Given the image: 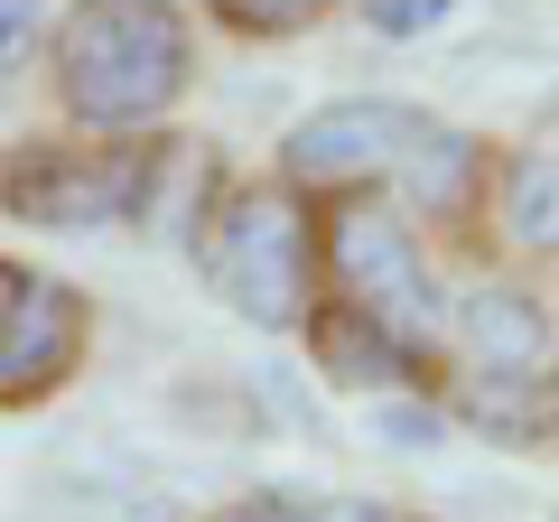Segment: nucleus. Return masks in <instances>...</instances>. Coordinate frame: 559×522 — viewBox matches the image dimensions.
Masks as SVG:
<instances>
[{
    "instance_id": "nucleus-1",
    "label": "nucleus",
    "mask_w": 559,
    "mask_h": 522,
    "mask_svg": "<svg viewBox=\"0 0 559 522\" xmlns=\"http://www.w3.org/2000/svg\"><path fill=\"white\" fill-rule=\"evenodd\" d=\"M38 66L66 131H168L205 84V28L187 0H57Z\"/></svg>"
},
{
    "instance_id": "nucleus-2",
    "label": "nucleus",
    "mask_w": 559,
    "mask_h": 522,
    "mask_svg": "<svg viewBox=\"0 0 559 522\" xmlns=\"http://www.w3.org/2000/svg\"><path fill=\"white\" fill-rule=\"evenodd\" d=\"M187 261H197L205 299H224V318L261 327V336H299L308 308L326 299L318 205L289 178H224V197L205 205Z\"/></svg>"
},
{
    "instance_id": "nucleus-3",
    "label": "nucleus",
    "mask_w": 559,
    "mask_h": 522,
    "mask_svg": "<svg viewBox=\"0 0 559 522\" xmlns=\"http://www.w3.org/2000/svg\"><path fill=\"white\" fill-rule=\"evenodd\" d=\"M318 242H326V299L382 318L401 345H419V355L448 373V299H457V281H448L439 242L419 234L392 197L318 205Z\"/></svg>"
},
{
    "instance_id": "nucleus-4",
    "label": "nucleus",
    "mask_w": 559,
    "mask_h": 522,
    "mask_svg": "<svg viewBox=\"0 0 559 522\" xmlns=\"http://www.w3.org/2000/svg\"><path fill=\"white\" fill-rule=\"evenodd\" d=\"M150 141L159 131H47V141L0 150V215L38 224V234H112L140 224V178H150Z\"/></svg>"
},
{
    "instance_id": "nucleus-5",
    "label": "nucleus",
    "mask_w": 559,
    "mask_h": 522,
    "mask_svg": "<svg viewBox=\"0 0 559 522\" xmlns=\"http://www.w3.org/2000/svg\"><path fill=\"white\" fill-rule=\"evenodd\" d=\"M429 131V112L401 94H336L318 112H299L280 131V159L271 178H289L308 205H336V197H382L401 168V150Z\"/></svg>"
},
{
    "instance_id": "nucleus-6",
    "label": "nucleus",
    "mask_w": 559,
    "mask_h": 522,
    "mask_svg": "<svg viewBox=\"0 0 559 522\" xmlns=\"http://www.w3.org/2000/svg\"><path fill=\"white\" fill-rule=\"evenodd\" d=\"M495 159H503V141L457 131V121L429 112V131L401 150V168H392L382 197L439 242V261L448 252H485V242H495V234H485V224H495Z\"/></svg>"
},
{
    "instance_id": "nucleus-7",
    "label": "nucleus",
    "mask_w": 559,
    "mask_h": 522,
    "mask_svg": "<svg viewBox=\"0 0 559 522\" xmlns=\"http://www.w3.org/2000/svg\"><path fill=\"white\" fill-rule=\"evenodd\" d=\"M559 355V318L532 289V271H476L448 299V373H495V382H540Z\"/></svg>"
},
{
    "instance_id": "nucleus-8",
    "label": "nucleus",
    "mask_w": 559,
    "mask_h": 522,
    "mask_svg": "<svg viewBox=\"0 0 559 522\" xmlns=\"http://www.w3.org/2000/svg\"><path fill=\"white\" fill-rule=\"evenodd\" d=\"M94 299H84L75 281H57V271H38L20 299V318H10V336H0V411H38L57 402L66 382L94 364Z\"/></svg>"
},
{
    "instance_id": "nucleus-9",
    "label": "nucleus",
    "mask_w": 559,
    "mask_h": 522,
    "mask_svg": "<svg viewBox=\"0 0 559 522\" xmlns=\"http://www.w3.org/2000/svg\"><path fill=\"white\" fill-rule=\"evenodd\" d=\"M299 345H308V364H318V382H336V392H439V364L419 355V345H401L382 318H364V308H345V299H318L308 308V327H299Z\"/></svg>"
},
{
    "instance_id": "nucleus-10",
    "label": "nucleus",
    "mask_w": 559,
    "mask_h": 522,
    "mask_svg": "<svg viewBox=\"0 0 559 522\" xmlns=\"http://www.w3.org/2000/svg\"><path fill=\"white\" fill-rule=\"evenodd\" d=\"M485 234L522 261V271H550L559 261V150L550 141H503L495 159V224Z\"/></svg>"
},
{
    "instance_id": "nucleus-11",
    "label": "nucleus",
    "mask_w": 559,
    "mask_h": 522,
    "mask_svg": "<svg viewBox=\"0 0 559 522\" xmlns=\"http://www.w3.org/2000/svg\"><path fill=\"white\" fill-rule=\"evenodd\" d=\"M187 10H197V28H215L234 47H299L326 20H345L355 0H187Z\"/></svg>"
},
{
    "instance_id": "nucleus-12",
    "label": "nucleus",
    "mask_w": 559,
    "mask_h": 522,
    "mask_svg": "<svg viewBox=\"0 0 559 522\" xmlns=\"http://www.w3.org/2000/svg\"><path fill=\"white\" fill-rule=\"evenodd\" d=\"M47 28H57V0H0V84L47 57Z\"/></svg>"
},
{
    "instance_id": "nucleus-13",
    "label": "nucleus",
    "mask_w": 559,
    "mask_h": 522,
    "mask_svg": "<svg viewBox=\"0 0 559 522\" xmlns=\"http://www.w3.org/2000/svg\"><path fill=\"white\" fill-rule=\"evenodd\" d=\"M271 522H401V503H373V495H271Z\"/></svg>"
},
{
    "instance_id": "nucleus-14",
    "label": "nucleus",
    "mask_w": 559,
    "mask_h": 522,
    "mask_svg": "<svg viewBox=\"0 0 559 522\" xmlns=\"http://www.w3.org/2000/svg\"><path fill=\"white\" fill-rule=\"evenodd\" d=\"M364 28H382V38H429V28L457 20V0H355Z\"/></svg>"
},
{
    "instance_id": "nucleus-15",
    "label": "nucleus",
    "mask_w": 559,
    "mask_h": 522,
    "mask_svg": "<svg viewBox=\"0 0 559 522\" xmlns=\"http://www.w3.org/2000/svg\"><path fill=\"white\" fill-rule=\"evenodd\" d=\"M532 439L559 448V355L540 364V382H532Z\"/></svg>"
},
{
    "instance_id": "nucleus-16",
    "label": "nucleus",
    "mask_w": 559,
    "mask_h": 522,
    "mask_svg": "<svg viewBox=\"0 0 559 522\" xmlns=\"http://www.w3.org/2000/svg\"><path fill=\"white\" fill-rule=\"evenodd\" d=\"M28 281H38V261H10V252H0V336H10V318H20Z\"/></svg>"
},
{
    "instance_id": "nucleus-17",
    "label": "nucleus",
    "mask_w": 559,
    "mask_h": 522,
    "mask_svg": "<svg viewBox=\"0 0 559 522\" xmlns=\"http://www.w3.org/2000/svg\"><path fill=\"white\" fill-rule=\"evenodd\" d=\"M205 522H271V495H252V503H224V513H205Z\"/></svg>"
},
{
    "instance_id": "nucleus-18",
    "label": "nucleus",
    "mask_w": 559,
    "mask_h": 522,
    "mask_svg": "<svg viewBox=\"0 0 559 522\" xmlns=\"http://www.w3.org/2000/svg\"><path fill=\"white\" fill-rule=\"evenodd\" d=\"M401 522H439V513H401Z\"/></svg>"
}]
</instances>
